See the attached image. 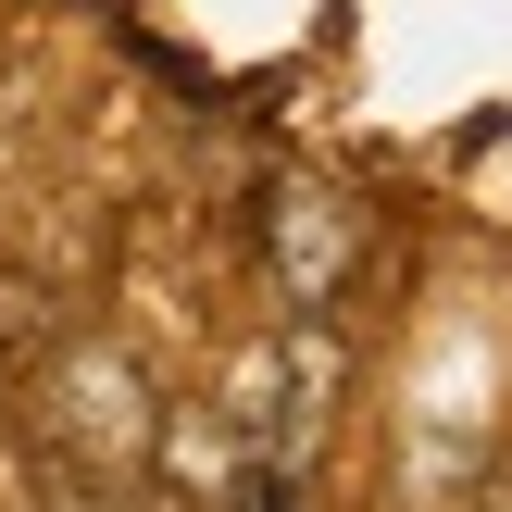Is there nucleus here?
<instances>
[{
	"label": "nucleus",
	"mask_w": 512,
	"mask_h": 512,
	"mask_svg": "<svg viewBox=\"0 0 512 512\" xmlns=\"http://www.w3.org/2000/svg\"><path fill=\"white\" fill-rule=\"evenodd\" d=\"M475 512H512V488H488V500H475Z\"/></svg>",
	"instance_id": "obj_3"
},
{
	"label": "nucleus",
	"mask_w": 512,
	"mask_h": 512,
	"mask_svg": "<svg viewBox=\"0 0 512 512\" xmlns=\"http://www.w3.org/2000/svg\"><path fill=\"white\" fill-rule=\"evenodd\" d=\"M263 238H275V300H288V313L313 325L325 300H338V275H350V200H325V188H288Z\"/></svg>",
	"instance_id": "obj_2"
},
{
	"label": "nucleus",
	"mask_w": 512,
	"mask_h": 512,
	"mask_svg": "<svg viewBox=\"0 0 512 512\" xmlns=\"http://www.w3.org/2000/svg\"><path fill=\"white\" fill-rule=\"evenodd\" d=\"M50 450L88 475H125L150 463V388L125 375V350H75L63 363V400H50Z\"/></svg>",
	"instance_id": "obj_1"
}]
</instances>
